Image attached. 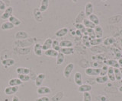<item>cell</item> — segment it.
<instances>
[{
	"label": "cell",
	"instance_id": "obj_6",
	"mask_svg": "<svg viewBox=\"0 0 122 101\" xmlns=\"http://www.w3.org/2000/svg\"><path fill=\"white\" fill-rule=\"evenodd\" d=\"M34 53L36 55H38V56H41V55H43V48H42V44L41 43H36L34 44Z\"/></svg>",
	"mask_w": 122,
	"mask_h": 101
},
{
	"label": "cell",
	"instance_id": "obj_14",
	"mask_svg": "<svg viewBox=\"0 0 122 101\" xmlns=\"http://www.w3.org/2000/svg\"><path fill=\"white\" fill-rule=\"evenodd\" d=\"M15 59L11 58H8V59H3V60H2V65L5 67L12 66L15 65Z\"/></svg>",
	"mask_w": 122,
	"mask_h": 101
},
{
	"label": "cell",
	"instance_id": "obj_21",
	"mask_svg": "<svg viewBox=\"0 0 122 101\" xmlns=\"http://www.w3.org/2000/svg\"><path fill=\"white\" fill-rule=\"evenodd\" d=\"M58 53H59L58 52H56L54 50H53L52 48L44 52L45 55H47V56H49V57H53V58H56L57 55H58Z\"/></svg>",
	"mask_w": 122,
	"mask_h": 101
},
{
	"label": "cell",
	"instance_id": "obj_19",
	"mask_svg": "<svg viewBox=\"0 0 122 101\" xmlns=\"http://www.w3.org/2000/svg\"><path fill=\"white\" fill-rule=\"evenodd\" d=\"M23 84V82L18 79V78H11L9 81V85L11 86V87H15V86H18L19 85H21Z\"/></svg>",
	"mask_w": 122,
	"mask_h": 101
},
{
	"label": "cell",
	"instance_id": "obj_12",
	"mask_svg": "<svg viewBox=\"0 0 122 101\" xmlns=\"http://www.w3.org/2000/svg\"><path fill=\"white\" fill-rule=\"evenodd\" d=\"M94 31H95V38L96 39H102V37H103V29L101 26H99V25L95 26Z\"/></svg>",
	"mask_w": 122,
	"mask_h": 101
},
{
	"label": "cell",
	"instance_id": "obj_38",
	"mask_svg": "<svg viewBox=\"0 0 122 101\" xmlns=\"http://www.w3.org/2000/svg\"><path fill=\"white\" fill-rule=\"evenodd\" d=\"M114 76H115L116 81H120L121 80V74L120 69H114Z\"/></svg>",
	"mask_w": 122,
	"mask_h": 101
},
{
	"label": "cell",
	"instance_id": "obj_22",
	"mask_svg": "<svg viewBox=\"0 0 122 101\" xmlns=\"http://www.w3.org/2000/svg\"><path fill=\"white\" fill-rule=\"evenodd\" d=\"M88 19H89V21H91L92 22V23H93L95 26L99 25V23H100V21H99L98 17L96 15V14H92L90 16L88 17Z\"/></svg>",
	"mask_w": 122,
	"mask_h": 101
},
{
	"label": "cell",
	"instance_id": "obj_4",
	"mask_svg": "<svg viewBox=\"0 0 122 101\" xmlns=\"http://www.w3.org/2000/svg\"><path fill=\"white\" fill-rule=\"evenodd\" d=\"M15 38L17 40H27L28 38V33L24 31H18L15 33Z\"/></svg>",
	"mask_w": 122,
	"mask_h": 101
},
{
	"label": "cell",
	"instance_id": "obj_25",
	"mask_svg": "<svg viewBox=\"0 0 122 101\" xmlns=\"http://www.w3.org/2000/svg\"><path fill=\"white\" fill-rule=\"evenodd\" d=\"M107 75L108 77V79L111 81H115L116 79H115V76H114V68L112 67H109L108 68V74H107Z\"/></svg>",
	"mask_w": 122,
	"mask_h": 101
},
{
	"label": "cell",
	"instance_id": "obj_43",
	"mask_svg": "<svg viewBox=\"0 0 122 101\" xmlns=\"http://www.w3.org/2000/svg\"><path fill=\"white\" fill-rule=\"evenodd\" d=\"M11 101H20V100H19L18 96H16V95H14L13 97H12V100Z\"/></svg>",
	"mask_w": 122,
	"mask_h": 101
},
{
	"label": "cell",
	"instance_id": "obj_32",
	"mask_svg": "<svg viewBox=\"0 0 122 101\" xmlns=\"http://www.w3.org/2000/svg\"><path fill=\"white\" fill-rule=\"evenodd\" d=\"M64 60H65V55H63L62 53H59L58 55L56 57V65H62Z\"/></svg>",
	"mask_w": 122,
	"mask_h": 101
},
{
	"label": "cell",
	"instance_id": "obj_16",
	"mask_svg": "<svg viewBox=\"0 0 122 101\" xmlns=\"http://www.w3.org/2000/svg\"><path fill=\"white\" fill-rule=\"evenodd\" d=\"M15 28V26L10 23V22L8 21H5L1 24V29L2 31H9V30H11Z\"/></svg>",
	"mask_w": 122,
	"mask_h": 101
},
{
	"label": "cell",
	"instance_id": "obj_37",
	"mask_svg": "<svg viewBox=\"0 0 122 101\" xmlns=\"http://www.w3.org/2000/svg\"><path fill=\"white\" fill-rule=\"evenodd\" d=\"M102 43H103V40L102 39H92V40H90L89 41V43L91 46H98V45L101 44Z\"/></svg>",
	"mask_w": 122,
	"mask_h": 101
},
{
	"label": "cell",
	"instance_id": "obj_39",
	"mask_svg": "<svg viewBox=\"0 0 122 101\" xmlns=\"http://www.w3.org/2000/svg\"><path fill=\"white\" fill-rule=\"evenodd\" d=\"M108 65H103L101 69V72H100V75L101 76H105V75H107V74H108Z\"/></svg>",
	"mask_w": 122,
	"mask_h": 101
},
{
	"label": "cell",
	"instance_id": "obj_30",
	"mask_svg": "<svg viewBox=\"0 0 122 101\" xmlns=\"http://www.w3.org/2000/svg\"><path fill=\"white\" fill-rule=\"evenodd\" d=\"M60 53H62L63 55H71L74 53V49L73 47L70 48H61Z\"/></svg>",
	"mask_w": 122,
	"mask_h": 101
},
{
	"label": "cell",
	"instance_id": "obj_17",
	"mask_svg": "<svg viewBox=\"0 0 122 101\" xmlns=\"http://www.w3.org/2000/svg\"><path fill=\"white\" fill-rule=\"evenodd\" d=\"M60 46L61 48H70L73 46V43L70 40H63L60 42Z\"/></svg>",
	"mask_w": 122,
	"mask_h": 101
},
{
	"label": "cell",
	"instance_id": "obj_7",
	"mask_svg": "<svg viewBox=\"0 0 122 101\" xmlns=\"http://www.w3.org/2000/svg\"><path fill=\"white\" fill-rule=\"evenodd\" d=\"M93 10H94V7H93L92 3H91V2L86 3V7H85V12H85V15L86 17L90 16L91 14H92Z\"/></svg>",
	"mask_w": 122,
	"mask_h": 101
},
{
	"label": "cell",
	"instance_id": "obj_26",
	"mask_svg": "<svg viewBox=\"0 0 122 101\" xmlns=\"http://www.w3.org/2000/svg\"><path fill=\"white\" fill-rule=\"evenodd\" d=\"M106 65H109L110 67H112L114 69H120V65L118 64V62L114 59H110L106 62Z\"/></svg>",
	"mask_w": 122,
	"mask_h": 101
},
{
	"label": "cell",
	"instance_id": "obj_1",
	"mask_svg": "<svg viewBox=\"0 0 122 101\" xmlns=\"http://www.w3.org/2000/svg\"><path fill=\"white\" fill-rule=\"evenodd\" d=\"M85 72L89 76H97L100 75L101 69L99 68H87L85 70Z\"/></svg>",
	"mask_w": 122,
	"mask_h": 101
},
{
	"label": "cell",
	"instance_id": "obj_3",
	"mask_svg": "<svg viewBox=\"0 0 122 101\" xmlns=\"http://www.w3.org/2000/svg\"><path fill=\"white\" fill-rule=\"evenodd\" d=\"M12 13H13V8L11 6H9L4 11L3 14L1 15V18L2 20H9V18L12 15Z\"/></svg>",
	"mask_w": 122,
	"mask_h": 101
},
{
	"label": "cell",
	"instance_id": "obj_41",
	"mask_svg": "<svg viewBox=\"0 0 122 101\" xmlns=\"http://www.w3.org/2000/svg\"><path fill=\"white\" fill-rule=\"evenodd\" d=\"M6 9V5L5 4V2L2 0H0V10L1 11H5Z\"/></svg>",
	"mask_w": 122,
	"mask_h": 101
},
{
	"label": "cell",
	"instance_id": "obj_46",
	"mask_svg": "<svg viewBox=\"0 0 122 101\" xmlns=\"http://www.w3.org/2000/svg\"><path fill=\"white\" fill-rule=\"evenodd\" d=\"M120 71H121V79H122V68H120Z\"/></svg>",
	"mask_w": 122,
	"mask_h": 101
},
{
	"label": "cell",
	"instance_id": "obj_13",
	"mask_svg": "<svg viewBox=\"0 0 122 101\" xmlns=\"http://www.w3.org/2000/svg\"><path fill=\"white\" fill-rule=\"evenodd\" d=\"M92 90V86L89 84H82L81 86H79L78 88V91L80 93H86V92H89Z\"/></svg>",
	"mask_w": 122,
	"mask_h": 101
},
{
	"label": "cell",
	"instance_id": "obj_35",
	"mask_svg": "<svg viewBox=\"0 0 122 101\" xmlns=\"http://www.w3.org/2000/svg\"><path fill=\"white\" fill-rule=\"evenodd\" d=\"M76 28L78 31L81 32L83 35L86 33V28L84 27V25L82 24H76Z\"/></svg>",
	"mask_w": 122,
	"mask_h": 101
},
{
	"label": "cell",
	"instance_id": "obj_20",
	"mask_svg": "<svg viewBox=\"0 0 122 101\" xmlns=\"http://www.w3.org/2000/svg\"><path fill=\"white\" fill-rule=\"evenodd\" d=\"M30 69L25 68V67H18L16 69V72L18 74H29Z\"/></svg>",
	"mask_w": 122,
	"mask_h": 101
},
{
	"label": "cell",
	"instance_id": "obj_36",
	"mask_svg": "<svg viewBox=\"0 0 122 101\" xmlns=\"http://www.w3.org/2000/svg\"><path fill=\"white\" fill-rule=\"evenodd\" d=\"M86 32L88 33V37L91 40L95 39V31L94 29H91V28H86Z\"/></svg>",
	"mask_w": 122,
	"mask_h": 101
},
{
	"label": "cell",
	"instance_id": "obj_34",
	"mask_svg": "<svg viewBox=\"0 0 122 101\" xmlns=\"http://www.w3.org/2000/svg\"><path fill=\"white\" fill-rule=\"evenodd\" d=\"M18 78L20 79L22 82H28L30 81V77L28 75V74H18Z\"/></svg>",
	"mask_w": 122,
	"mask_h": 101
},
{
	"label": "cell",
	"instance_id": "obj_31",
	"mask_svg": "<svg viewBox=\"0 0 122 101\" xmlns=\"http://www.w3.org/2000/svg\"><path fill=\"white\" fill-rule=\"evenodd\" d=\"M116 42V39L114 38V37H107L104 40H103V44L105 46H110V45L113 44L114 43Z\"/></svg>",
	"mask_w": 122,
	"mask_h": 101
},
{
	"label": "cell",
	"instance_id": "obj_5",
	"mask_svg": "<svg viewBox=\"0 0 122 101\" xmlns=\"http://www.w3.org/2000/svg\"><path fill=\"white\" fill-rule=\"evenodd\" d=\"M37 94L44 95V94H50L51 93V89L47 86H41L37 89Z\"/></svg>",
	"mask_w": 122,
	"mask_h": 101
},
{
	"label": "cell",
	"instance_id": "obj_11",
	"mask_svg": "<svg viewBox=\"0 0 122 101\" xmlns=\"http://www.w3.org/2000/svg\"><path fill=\"white\" fill-rule=\"evenodd\" d=\"M52 43H53V40L51 38H47L46 39L44 43L42 44V48H43V50L45 52L50 49H51L52 47Z\"/></svg>",
	"mask_w": 122,
	"mask_h": 101
},
{
	"label": "cell",
	"instance_id": "obj_18",
	"mask_svg": "<svg viewBox=\"0 0 122 101\" xmlns=\"http://www.w3.org/2000/svg\"><path fill=\"white\" fill-rule=\"evenodd\" d=\"M48 6H49L48 0H42L39 8V11L41 12H44L48 9Z\"/></svg>",
	"mask_w": 122,
	"mask_h": 101
},
{
	"label": "cell",
	"instance_id": "obj_44",
	"mask_svg": "<svg viewBox=\"0 0 122 101\" xmlns=\"http://www.w3.org/2000/svg\"><path fill=\"white\" fill-rule=\"evenodd\" d=\"M118 64L120 65V68H122V58H120L118 60Z\"/></svg>",
	"mask_w": 122,
	"mask_h": 101
},
{
	"label": "cell",
	"instance_id": "obj_28",
	"mask_svg": "<svg viewBox=\"0 0 122 101\" xmlns=\"http://www.w3.org/2000/svg\"><path fill=\"white\" fill-rule=\"evenodd\" d=\"M34 16L37 21L41 22L42 20H43V16L41 15V12L37 9H35L34 10Z\"/></svg>",
	"mask_w": 122,
	"mask_h": 101
},
{
	"label": "cell",
	"instance_id": "obj_8",
	"mask_svg": "<svg viewBox=\"0 0 122 101\" xmlns=\"http://www.w3.org/2000/svg\"><path fill=\"white\" fill-rule=\"evenodd\" d=\"M18 91V86H15V87H11V86H9V87H7L4 92L6 95H12V94H15V93H16Z\"/></svg>",
	"mask_w": 122,
	"mask_h": 101
},
{
	"label": "cell",
	"instance_id": "obj_40",
	"mask_svg": "<svg viewBox=\"0 0 122 101\" xmlns=\"http://www.w3.org/2000/svg\"><path fill=\"white\" fill-rule=\"evenodd\" d=\"M83 101H92V95L89 92L83 93Z\"/></svg>",
	"mask_w": 122,
	"mask_h": 101
},
{
	"label": "cell",
	"instance_id": "obj_24",
	"mask_svg": "<svg viewBox=\"0 0 122 101\" xmlns=\"http://www.w3.org/2000/svg\"><path fill=\"white\" fill-rule=\"evenodd\" d=\"M82 24L84 25V27H85L86 28L95 29V25L91 21H89V19H88V18H85V19L83 20Z\"/></svg>",
	"mask_w": 122,
	"mask_h": 101
},
{
	"label": "cell",
	"instance_id": "obj_2",
	"mask_svg": "<svg viewBox=\"0 0 122 101\" xmlns=\"http://www.w3.org/2000/svg\"><path fill=\"white\" fill-rule=\"evenodd\" d=\"M73 69H74V64H73V63H72V62L69 63V64L64 68L63 76L66 78H68L70 76V74L72 72Z\"/></svg>",
	"mask_w": 122,
	"mask_h": 101
},
{
	"label": "cell",
	"instance_id": "obj_45",
	"mask_svg": "<svg viewBox=\"0 0 122 101\" xmlns=\"http://www.w3.org/2000/svg\"><path fill=\"white\" fill-rule=\"evenodd\" d=\"M118 91H119L120 92H121V93H122V85L121 86V87H120L119 88H118Z\"/></svg>",
	"mask_w": 122,
	"mask_h": 101
},
{
	"label": "cell",
	"instance_id": "obj_23",
	"mask_svg": "<svg viewBox=\"0 0 122 101\" xmlns=\"http://www.w3.org/2000/svg\"><path fill=\"white\" fill-rule=\"evenodd\" d=\"M9 21L10 22V23L12 24L15 26H15H19V25L21 24V21L19 20L18 18L14 16L13 14L9 18Z\"/></svg>",
	"mask_w": 122,
	"mask_h": 101
},
{
	"label": "cell",
	"instance_id": "obj_27",
	"mask_svg": "<svg viewBox=\"0 0 122 101\" xmlns=\"http://www.w3.org/2000/svg\"><path fill=\"white\" fill-rule=\"evenodd\" d=\"M85 12L82 11V12H80V13L78 14V16L76 18V20H75V22L76 24H82L83 22V20L85 19Z\"/></svg>",
	"mask_w": 122,
	"mask_h": 101
},
{
	"label": "cell",
	"instance_id": "obj_42",
	"mask_svg": "<svg viewBox=\"0 0 122 101\" xmlns=\"http://www.w3.org/2000/svg\"><path fill=\"white\" fill-rule=\"evenodd\" d=\"M36 101H50V99L47 96H41L40 98H37Z\"/></svg>",
	"mask_w": 122,
	"mask_h": 101
},
{
	"label": "cell",
	"instance_id": "obj_9",
	"mask_svg": "<svg viewBox=\"0 0 122 101\" xmlns=\"http://www.w3.org/2000/svg\"><path fill=\"white\" fill-rule=\"evenodd\" d=\"M74 82L76 85H78L79 87L81 86L82 84V73L77 72H76L74 74Z\"/></svg>",
	"mask_w": 122,
	"mask_h": 101
},
{
	"label": "cell",
	"instance_id": "obj_15",
	"mask_svg": "<svg viewBox=\"0 0 122 101\" xmlns=\"http://www.w3.org/2000/svg\"><path fill=\"white\" fill-rule=\"evenodd\" d=\"M68 32H69V29L67 28H63L58 30V31L55 33V35L57 37H63L64 36H66L68 33Z\"/></svg>",
	"mask_w": 122,
	"mask_h": 101
},
{
	"label": "cell",
	"instance_id": "obj_10",
	"mask_svg": "<svg viewBox=\"0 0 122 101\" xmlns=\"http://www.w3.org/2000/svg\"><path fill=\"white\" fill-rule=\"evenodd\" d=\"M45 78H46V75H45V74H44V73H41L36 77L35 85L37 86V87H41V86L42 85V84H43V82H44V81L45 79Z\"/></svg>",
	"mask_w": 122,
	"mask_h": 101
},
{
	"label": "cell",
	"instance_id": "obj_33",
	"mask_svg": "<svg viewBox=\"0 0 122 101\" xmlns=\"http://www.w3.org/2000/svg\"><path fill=\"white\" fill-rule=\"evenodd\" d=\"M52 49H53V50H54L55 51L58 52V53H60V50H61V47H60V42H59V41H57L56 40H53Z\"/></svg>",
	"mask_w": 122,
	"mask_h": 101
},
{
	"label": "cell",
	"instance_id": "obj_29",
	"mask_svg": "<svg viewBox=\"0 0 122 101\" xmlns=\"http://www.w3.org/2000/svg\"><path fill=\"white\" fill-rule=\"evenodd\" d=\"M108 75H105V76H98L95 78V81L97 82L98 84H105L106 82H108Z\"/></svg>",
	"mask_w": 122,
	"mask_h": 101
}]
</instances>
